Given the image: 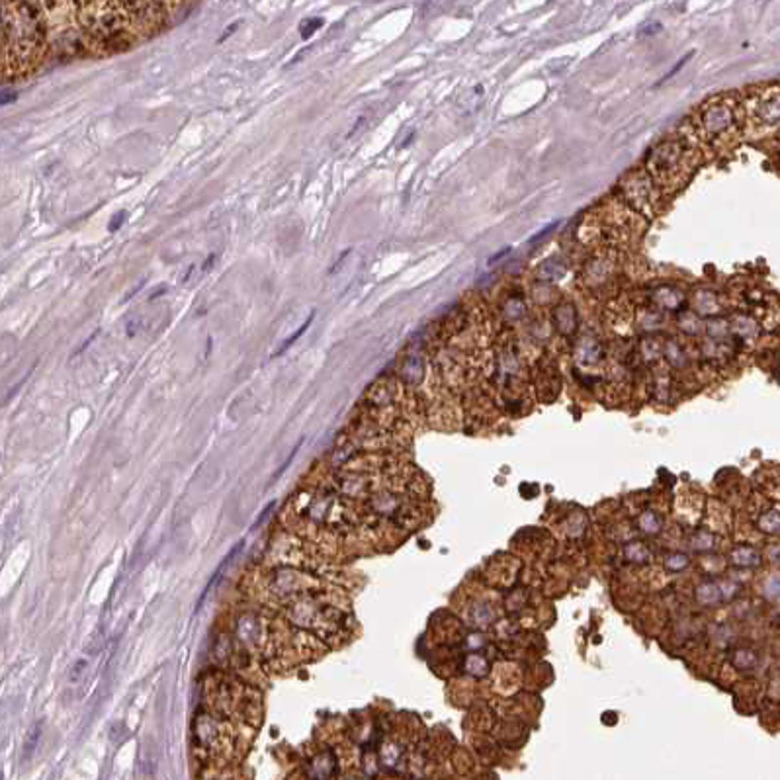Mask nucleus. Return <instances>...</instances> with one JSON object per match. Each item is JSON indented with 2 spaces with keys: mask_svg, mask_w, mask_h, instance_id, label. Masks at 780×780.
Wrapping results in <instances>:
<instances>
[{
  "mask_svg": "<svg viewBox=\"0 0 780 780\" xmlns=\"http://www.w3.org/2000/svg\"><path fill=\"white\" fill-rule=\"evenodd\" d=\"M700 163L698 151L688 139H665L655 147L646 163V173L657 190L681 188Z\"/></svg>",
  "mask_w": 780,
  "mask_h": 780,
  "instance_id": "nucleus-1",
  "label": "nucleus"
},
{
  "mask_svg": "<svg viewBox=\"0 0 780 780\" xmlns=\"http://www.w3.org/2000/svg\"><path fill=\"white\" fill-rule=\"evenodd\" d=\"M693 131L702 141L714 147H725L740 134V106L733 96H716L700 106L694 118Z\"/></svg>",
  "mask_w": 780,
  "mask_h": 780,
  "instance_id": "nucleus-2",
  "label": "nucleus"
},
{
  "mask_svg": "<svg viewBox=\"0 0 780 780\" xmlns=\"http://www.w3.org/2000/svg\"><path fill=\"white\" fill-rule=\"evenodd\" d=\"M745 110L749 121L757 127H772L780 124V87H767L753 92Z\"/></svg>",
  "mask_w": 780,
  "mask_h": 780,
  "instance_id": "nucleus-3",
  "label": "nucleus"
},
{
  "mask_svg": "<svg viewBox=\"0 0 780 780\" xmlns=\"http://www.w3.org/2000/svg\"><path fill=\"white\" fill-rule=\"evenodd\" d=\"M622 190L626 194V200L632 207L641 210V212H651L657 204L659 190L655 186V182L649 178L646 170H636L628 174L622 182Z\"/></svg>",
  "mask_w": 780,
  "mask_h": 780,
  "instance_id": "nucleus-4",
  "label": "nucleus"
},
{
  "mask_svg": "<svg viewBox=\"0 0 780 780\" xmlns=\"http://www.w3.org/2000/svg\"><path fill=\"white\" fill-rule=\"evenodd\" d=\"M614 278V260L607 252H600L585 266V284L592 286L595 290H602Z\"/></svg>",
  "mask_w": 780,
  "mask_h": 780,
  "instance_id": "nucleus-5",
  "label": "nucleus"
},
{
  "mask_svg": "<svg viewBox=\"0 0 780 780\" xmlns=\"http://www.w3.org/2000/svg\"><path fill=\"white\" fill-rule=\"evenodd\" d=\"M552 321L556 325V329L561 332V335H571V332L577 331V311L571 303H561L560 308L553 309Z\"/></svg>",
  "mask_w": 780,
  "mask_h": 780,
  "instance_id": "nucleus-6",
  "label": "nucleus"
},
{
  "mask_svg": "<svg viewBox=\"0 0 780 780\" xmlns=\"http://www.w3.org/2000/svg\"><path fill=\"white\" fill-rule=\"evenodd\" d=\"M732 561L737 568H759L763 563V558L755 548L741 546V548H735L732 552Z\"/></svg>",
  "mask_w": 780,
  "mask_h": 780,
  "instance_id": "nucleus-7",
  "label": "nucleus"
},
{
  "mask_svg": "<svg viewBox=\"0 0 780 780\" xmlns=\"http://www.w3.org/2000/svg\"><path fill=\"white\" fill-rule=\"evenodd\" d=\"M423 372H425V366H423V358L418 354H411L403 360L401 376L409 384H418L423 379Z\"/></svg>",
  "mask_w": 780,
  "mask_h": 780,
  "instance_id": "nucleus-8",
  "label": "nucleus"
},
{
  "mask_svg": "<svg viewBox=\"0 0 780 780\" xmlns=\"http://www.w3.org/2000/svg\"><path fill=\"white\" fill-rule=\"evenodd\" d=\"M757 526L769 536H780V509H769L757 519Z\"/></svg>",
  "mask_w": 780,
  "mask_h": 780,
  "instance_id": "nucleus-9",
  "label": "nucleus"
},
{
  "mask_svg": "<svg viewBox=\"0 0 780 780\" xmlns=\"http://www.w3.org/2000/svg\"><path fill=\"white\" fill-rule=\"evenodd\" d=\"M696 599L700 600L702 605H716L717 600H722L720 585H717V583H702L700 587L696 589Z\"/></svg>",
  "mask_w": 780,
  "mask_h": 780,
  "instance_id": "nucleus-10",
  "label": "nucleus"
},
{
  "mask_svg": "<svg viewBox=\"0 0 780 780\" xmlns=\"http://www.w3.org/2000/svg\"><path fill=\"white\" fill-rule=\"evenodd\" d=\"M493 620H495V612H493V608L489 607L487 602H477V605H473L472 622L475 624V626H489Z\"/></svg>",
  "mask_w": 780,
  "mask_h": 780,
  "instance_id": "nucleus-11",
  "label": "nucleus"
},
{
  "mask_svg": "<svg viewBox=\"0 0 780 780\" xmlns=\"http://www.w3.org/2000/svg\"><path fill=\"white\" fill-rule=\"evenodd\" d=\"M315 315H317L315 311H311V315H309L308 319H305V321H303V325H301V327H300V329H298V331L292 332V335H290V337H288V339H286L284 342H282V347L278 348L276 352H274V354H272V358H276V356L284 354V352H286V350H288V348L293 347V345H296V340H300L301 335H303V332L308 331L309 327H311V323H313V319H315Z\"/></svg>",
  "mask_w": 780,
  "mask_h": 780,
  "instance_id": "nucleus-12",
  "label": "nucleus"
},
{
  "mask_svg": "<svg viewBox=\"0 0 780 780\" xmlns=\"http://www.w3.org/2000/svg\"><path fill=\"white\" fill-rule=\"evenodd\" d=\"M733 665L740 671H749L753 669L757 665V654L753 649H737L733 654Z\"/></svg>",
  "mask_w": 780,
  "mask_h": 780,
  "instance_id": "nucleus-13",
  "label": "nucleus"
},
{
  "mask_svg": "<svg viewBox=\"0 0 780 780\" xmlns=\"http://www.w3.org/2000/svg\"><path fill=\"white\" fill-rule=\"evenodd\" d=\"M626 558L634 563H647L649 561V550L641 542H632L626 546Z\"/></svg>",
  "mask_w": 780,
  "mask_h": 780,
  "instance_id": "nucleus-14",
  "label": "nucleus"
},
{
  "mask_svg": "<svg viewBox=\"0 0 780 780\" xmlns=\"http://www.w3.org/2000/svg\"><path fill=\"white\" fill-rule=\"evenodd\" d=\"M639 529L644 530L646 534L654 536V534H657L661 530V519L654 511H646L639 516Z\"/></svg>",
  "mask_w": 780,
  "mask_h": 780,
  "instance_id": "nucleus-15",
  "label": "nucleus"
},
{
  "mask_svg": "<svg viewBox=\"0 0 780 780\" xmlns=\"http://www.w3.org/2000/svg\"><path fill=\"white\" fill-rule=\"evenodd\" d=\"M465 667H467V671L472 673L473 677H485L489 669L485 657H481V655H472V657L467 659V665H465Z\"/></svg>",
  "mask_w": 780,
  "mask_h": 780,
  "instance_id": "nucleus-16",
  "label": "nucleus"
},
{
  "mask_svg": "<svg viewBox=\"0 0 780 780\" xmlns=\"http://www.w3.org/2000/svg\"><path fill=\"white\" fill-rule=\"evenodd\" d=\"M690 546H693L696 552H706V550H712L714 548V536L712 534H706V532H700L690 540Z\"/></svg>",
  "mask_w": 780,
  "mask_h": 780,
  "instance_id": "nucleus-17",
  "label": "nucleus"
},
{
  "mask_svg": "<svg viewBox=\"0 0 780 780\" xmlns=\"http://www.w3.org/2000/svg\"><path fill=\"white\" fill-rule=\"evenodd\" d=\"M323 24H325L323 18H309V20H303L300 26L301 38H303V40H309V38H311V33L315 32V30H319Z\"/></svg>",
  "mask_w": 780,
  "mask_h": 780,
  "instance_id": "nucleus-18",
  "label": "nucleus"
},
{
  "mask_svg": "<svg viewBox=\"0 0 780 780\" xmlns=\"http://www.w3.org/2000/svg\"><path fill=\"white\" fill-rule=\"evenodd\" d=\"M665 565L671 571H683L688 565V556L686 553H673V556H669L665 560Z\"/></svg>",
  "mask_w": 780,
  "mask_h": 780,
  "instance_id": "nucleus-19",
  "label": "nucleus"
},
{
  "mask_svg": "<svg viewBox=\"0 0 780 780\" xmlns=\"http://www.w3.org/2000/svg\"><path fill=\"white\" fill-rule=\"evenodd\" d=\"M720 592H722V600H727V599H732L733 595L737 592V583H733V581H720Z\"/></svg>",
  "mask_w": 780,
  "mask_h": 780,
  "instance_id": "nucleus-20",
  "label": "nucleus"
},
{
  "mask_svg": "<svg viewBox=\"0 0 780 780\" xmlns=\"http://www.w3.org/2000/svg\"><path fill=\"white\" fill-rule=\"evenodd\" d=\"M126 217H127V212H118V213H116V215L112 217L110 225H108V231H110V233H116V231H118V229L124 225Z\"/></svg>",
  "mask_w": 780,
  "mask_h": 780,
  "instance_id": "nucleus-21",
  "label": "nucleus"
},
{
  "mask_svg": "<svg viewBox=\"0 0 780 780\" xmlns=\"http://www.w3.org/2000/svg\"><path fill=\"white\" fill-rule=\"evenodd\" d=\"M481 646H483V636H481V634H472V636L467 638V647H470V649H480Z\"/></svg>",
  "mask_w": 780,
  "mask_h": 780,
  "instance_id": "nucleus-22",
  "label": "nucleus"
},
{
  "mask_svg": "<svg viewBox=\"0 0 780 780\" xmlns=\"http://www.w3.org/2000/svg\"><path fill=\"white\" fill-rule=\"evenodd\" d=\"M348 254H350V249H347V251H345V254H340V259L337 260V262H335V266H332V269L329 270V274H335V272H337V270H339L340 266H342V260L347 259Z\"/></svg>",
  "mask_w": 780,
  "mask_h": 780,
  "instance_id": "nucleus-23",
  "label": "nucleus"
},
{
  "mask_svg": "<svg viewBox=\"0 0 780 780\" xmlns=\"http://www.w3.org/2000/svg\"><path fill=\"white\" fill-rule=\"evenodd\" d=\"M16 98H18L16 92H12V94H9V92H2V98H0V104H2V106H6V104H9V102H14V100H16Z\"/></svg>",
  "mask_w": 780,
  "mask_h": 780,
  "instance_id": "nucleus-24",
  "label": "nucleus"
},
{
  "mask_svg": "<svg viewBox=\"0 0 780 780\" xmlns=\"http://www.w3.org/2000/svg\"><path fill=\"white\" fill-rule=\"evenodd\" d=\"M239 26H241V22H235V24H231V26H229V28H227V32L223 33V36H221V38H220V43H221V41H225V40H227L229 36H231V33L235 32V30H237V28H239Z\"/></svg>",
  "mask_w": 780,
  "mask_h": 780,
  "instance_id": "nucleus-25",
  "label": "nucleus"
},
{
  "mask_svg": "<svg viewBox=\"0 0 780 780\" xmlns=\"http://www.w3.org/2000/svg\"><path fill=\"white\" fill-rule=\"evenodd\" d=\"M165 292H166V286H165V284H163V286H158L157 290H153V292H151V296H149V301H153V300H155V298H158V296H161V293H165Z\"/></svg>",
  "mask_w": 780,
  "mask_h": 780,
  "instance_id": "nucleus-26",
  "label": "nucleus"
},
{
  "mask_svg": "<svg viewBox=\"0 0 780 780\" xmlns=\"http://www.w3.org/2000/svg\"><path fill=\"white\" fill-rule=\"evenodd\" d=\"M213 260H215V254H210V256H207V260H205V262H204V270H210V269H212V262H213Z\"/></svg>",
  "mask_w": 780,
  "mask_h": 780,
  "instance_id": "nucleus-27",
  "label": "nucleus"
}]
</instances>
